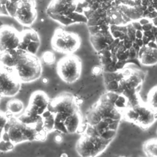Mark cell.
Listing matches in <instances>:
<instances>
[{
	"mask_svg": "<svg viewBox=\"0 0 157 157\" xmlns=\"http://www.w3.org/2000/svg\"><path fill=\"white\" fill-rule=\"evenodd\" d=\"M21 82L14 72L4 67L0 73V95L12 97L20 91Z\"/></svg>",
	"mask_w": 157,
	"mask_h": 157,
	"instance_id": "12",
	"label": "cell"
},
{
	"mask_svg": "<svg viewBox=\"0 0 157 157\" xmlns=\"http://www.w3.org/2000/svg\"><path fill=\"white\" fill-rule=\"evenodd\" d=\"M9 118L7 117L6 113L0 111V129L4 128L6 123H7Z\"/></svg>",
	"mask_w": 157,
	"mask_h": 157,
	"instance_id": "27",
	"label": "cell"
},
{
	"mask_svg": "<svg viewBox=\"0 0 157 157\" xmlns=\"http://www.w3.org/2000/svg\"><path fill=\"white\" fill-rule=\"evenodd\" d=\"M85 6L80 0H52L47 9V15L64 26L75 23H86Z\"/></svg>",
	"mask_w": 157,
	"mask_h": 157,
	"instance_id": "2",
	"label": "cell"
},
{
	"mask_svg": "<svg viewBox=\"0 0 157 157\" xmlns=\"http://www.w3.org/2000/svg\"><path fill=\"white\" fill-rule=\"evenodd\" d=\"M50 99L42 91H36L30 96L28 105L22 114L23 121L28 124L36 123L41 115L47 110Z\"/></svg>",
	"mask_w": 157,
	"mask_h": 157,
	"instance_id": "8",
	"label": "cell"
},
{
	"mask_svg": "<svg viewBox=\"0 0 157 157\" xmlns=\"http://www.w3.org/2000/svg\"><path fill=\"white\" fill-rule=\"evenodd\" d=\"M35 0H19L15 5L12 17L25 26L32 25L37 18Z\"/></svg>",
	"mask_w": 157,
	"mask_h": 157,
	"instance_id": "11",
	"label": "cell"
},
{
	"mask_svg": "<svg viewBox=\"0 0 157 157\" xmlns=\"http://www.w3.org/2000/svg\"><path fill=\"white\" fill-rule=\"evenodd\" d=\"M109 146L102 139L91 135L82 133L75 145V150L81 157H97Z\"/></svg>",
	"mask_w": 157,
	"mask_h": 157,
	"instance_id": "10",
	"label": "cell"
},
{
	"mask_svg": "<svg viewBox=\"0 0 157 157\" xmlns=\"http://www.w3.org/2000/svg\"><path fill=\"white\" fill-rule=\"evenodd\" d=\"M92 72L94 75H98L102 72V68L99 66H94L93 68Z\"/></svg>",
	"mask_w": 157,
	"mask_h": 157,
	"instance_id": "29",
	"label": "cell"
},
{
	"mask_svg": "<svg viewBox=\"0 0 157 157\" xmlns=\"http://www.w3.org/2000/svg\"><path fill=\"white\" fill-rule=\"evenodd\" d=\"M56 71L59 78L67 83L76 82L81 75L82 62L80 58L73 55H66L59 60Z\"/></svg>",
	"mask_w": 157,
	"mask_h": 157,
	"instance_id": "9",
	"label": "cell"
},
{
	"mask_svg": "<svg viewBox=\"0 0 157 157\" xmlns=\"http://www.w3.org/2000/svg\"><path fill=\"white\" fill-rule=\"evenodd\" d=\"M20 34L15 28L4 25L0 27V52L18 49Z\"/></svg>",
	"mask_w": 157,
	"mask_h": 157,
	"instance_id": "13",
	"label": "cell"
},
{
	"mask_svg": "<svg viewBox=\"0 0 157 157\" xmlns=\"http://www.w3.org/2000/svg\"><path fill=\"white\" fill-rule=\"evenodd\" d=\"M142 150L146 157H157V137L145 140L142 144Z\"/></svg>",
	"mask_w": 157,
	"mask_h": 157,
	"instance_id": "20",
	"label": "cell"
},
{
	"mask_svg": "<svg viewBox=\"0 0 157 157\" xmlns=\"http://www.w3.org/2000/svg\"><path fill=\"white\" fill-rule=\"evenodd\" d=\"M21 83H28L39 79L42 73V63L34 54L18 49L15 64L12 69Z\"/></svg>",
	"mask_w": 157,
	"mask_h": 157,
	"instance_id": "3",
	"label": "cell"
},
{
	"mask_svg": "<svg viewBox=\"0 0 157 157\" xmlns=\"http://www.w3.org/2000/svg\"><path fill=\"white\" fill-rule=\"evenodd\" d=\"M146 103L150 108L157 112V85L151 88L148 91Z\"/></svg>",
	"mask_w": 157,
	"mask_h": 157,
	"instance_id": "22",
	"label": "cell"
},
{
	"mask_svg": "<svg viewBox=\"0 0 157 157\" xmlns=\"http://www.w3.org/2000/svg\"><path fill=\"white\" fill-rule=\"evenodd\" d=\"M7 110L12 114H19L23 110V104L19 99H12L8 102Z\"/></svg>",
	"mask_w": 157,
	"mask_h": 157,
	"instance_id": "23",
	"label": "cell"
},
{
	"mask_svg": "<svg viewBox=\"0 0 157 157\" xmlns=\"http://www.w3.org/2000/svg\"><path fill=\"white\" fill-rule=\"evenodd\" d=\"M42 117L44 123V129L47 133L54 129L55 115L47 110L42 115Z\"/></svg>",
	"mask_w": 157,
	"mask_h": 157,
	"instance_id": "21",
	"label": "cell"
},
{
	"mask_svg": "<svg viewBox=\"0 0 157 157\" xmlns=\"http://www.w3.org/2000/svg\"><path fill=\"white\" fill-rule=\"evenodd\" d=\"M3 131H4L3 129H0V141L2 140V135L3 133Z\"/></svg>",
	"mask_w": 157,
	"mask_h": 157,
	"instance_id": "30",
	"label": "cell"
},
{
	"mask_svg": "<svg viewBox=\"0 0 157 157\" xmlns=\"http://www.w3.org/2000/svg\"><path fill=\"white\" fill-rule=\"evenodd\" d=\"M26 127L27 124L21 122L18 118L10 117L4 128V131L7 134L10 141L16 145L28 141Z\"/></svg>",
	"mask_w": 157,
	"mask_h": 157,
	"instance_id": "14",
	"label": "cell"
},
{
	"mask_svg": "<svg viewBox=\"0 0 157 157\" xmlns=\"http://www.w3.org/2000/svg\"><path fill=\"white\" fill-rule=\"evenodd\" d=\"M123 119L142 130H147L157 121V112L142 101L136 105L128 106L123 112Z\"/></svg>",
	"mask_w": 157,
	"mask_h": 157,
	"instance_id": "5",
	"label": "cell"
},
{
	"mask_svg": "<svg viewBox=\"0 0 157 157\" xmlns=\"http://www.w3.org/2000/svg\"><path fill=\"white\" fill-rule=\"evenodd\" d=\"M18 1L19 0H7L6 3V9L9 16L12 17L15 5Z\"/></svg>",
	"mask_w": 157,
	"mask_h": 157,
	"instance_id": "26",
	"label": "cell"
},
{
	"mask_svg": "<svg viewBox=\"0 0 157 157\" xmlns=\"http://www.w3.org/2000/svg\"><path fill=\"white\" fill-rule=\"evenodd\" d=\"M122 77L118 82L116 93L123 95L128 101V106L136 105L142 101L139 93L145 74L138 70L126 69L122 71Z\"/></svg>",
	"mask_w": 157,
	"mask_h": 157,
	"instance_id": "4",
	"label": "cell"
},
{
	"mask_svg": "<svg viewBox=\"0 0 157 157\" xmlns=\"http://www.w3.org/2000/svg\"><path fill=\"white\" fill-rule=\"evenodd\" d=\"M20 42L18 49L34 54L38 51L40 45V37L36 31L27 29L20 32Z\"/></svg>",
	"mask_w": 157,
	"mask_h": 157,
	"instance_id": "15",
	"label": "cell"
},
{
	"mask_svg": "<svg viewBox=\"0 0 157 157\" xmlns=\"http://www.w3.org/2000/svg\"><path fill=\"white\" fill-rule=\"evenodd\" d=\"M17 50L18 49L0 53V62L4 67L10 69L13 67Z\"/></svg>",
	"mask_w": 157,
	"mask_h": 157,
	"instance_id": "19",
	"label": "cell"
},
{
	"mask_svg": "<svg viewBox=\"0 0 157 157\" xmlns=\"http://www.w3.org/2000/svg\"><path fill=\"white\" fill-rule=\"evenodd\" d=\"M78 99L70 93H63L50 100L47 110L55 115V120L64 122L69 116L80 112Z\"/></svg>",
	"mask_w": 157,
	"mask_h": 157,
	"instance_id": "6",
	"label": "cell"
},
{
	"mask_svg": "<svg viewBox=\"0 0 157 157\" xmlns=\"http://www.w3.org/2000/svg\"><path fill=\"white\" fill-rule=\"evenodd\" d=\"M42 61L46 64H52L55 61V56L53 53L50 51H47L44 52L42 56Z\"/></svg>",
	"mask_w": 157,
	"mask_h": 157,
	"instance_id": "24",
	"label": "cell"
},
{
	"mask_svg": "<svg viewBox=\"0 0 157 157\" xmlns=\"http://www.w3.org/2000/svg\"><path fill=\"white\" fill-rule=\"evenodd\" d=\"M119 157H126V156H119Z\"/></svg>",
	"mask_w": 157,
	"mask_h": 157,
	"instance_id": "32",
	"label": "cell"
},
{
	"mask_svg": "<svg viewBox=\"0 0 157 157\" xmlns=\"http://www.w3.org/2000/svg\"><path fill=\"white\" fill-rule=\"evenodd\" d=\"M7 0H0V15L9 16L7 9L6 3Z\"/></svg>",
	"mask_w": 157,
	"mask_h": 157,
	"instance_id": "28",
	"label": "cell"
},
{
	"mask_svg": "<svg viewBox=\"0 0 157 157\" xmlns=\"http://www.w3.org/2000/svg\"><path fill=\"white\" fill-rule=\"evenodd\" d=\"M80 44V38L77 34L62 28L55 31L51 40V45L54 50L66 55L73 54L78 49Z\"/></svg>",
	"mask_w": 157,
	"mask_h": 157,
	"instance_id": "7",
	"label": "cell"
},
{
	"mask_svg": "<svg viewBox=\"0 0 157 157\" xmlns=\"http://www.w3.org/2000/svg\"><path fill=\"white\" fill-rule=\"evenodd\" d=\"M67 133L72 134L78 132L82 124V118L80 112L69 115L64 122Z\"/></svg>",
	"mask_w": 157,
	"mask_h": 157,
	"instance_id": "18",
	"label": "cell"
},
{
	"mask_svg": "<svg viewBox=\"0 0 157 157\" xmlns=\"http://www.w3.org/2000/svg\"><path fill=\"white\" fill-rule=\"evenodd\" d=\"M128 106V99L123 95L106 91L87 111L83 133L96 136L110 145L117 135Z\"/></svg>",
	"mask_w": 157,
	"mask_h": 157,
	"instance_id": "1",
	"label": "cell"
},
{
	"mask_svg": "<svg viewBox=\"0 0 157 157\" xmlns=\"http://www.w3.org/2000/svg\"><path fill=\"white\" fill-rule=\"evenodd\" d=\"M139 59L142 64L153 65L157 63V48L151 47L141 48L139 53Z\"/></svg>",
	"mask_w": 157,
	"mask_h": 157,
	"instance_id": "17",
	"label": "cell"
},
{
	"mask_svg": "<svg viewBox=\"0 0 157 157\" xmlns=\"http://www.w3.org/2000/svg\"><path fill=\"white\" fill-rule=\"evenodd\" d=\"M15 144L10 141H4L1 140L0 141V151L3 152H7L13 149Z\"/></svg>",
	"mask_w": 157,
	"mask_h": 157,
	"instance_id": "25",
	"label": "cell"
},
{
	"mask_svg": "<svg viewBox=\"0 0 157 157\" xmlns=\"http://www.w3.org/2000/svg\"><path fill=\"white\" fill-rule=\"evenodd\" d=\"M108 37L109 36L105 32V30L90 34V41L95 50L99 52L108 47L110 44Z\"/></svg>",
	"mask_w": 157,
	"mask_h": 157,
	"instance_id": "16",
	"label": "cell"
},
{
	"mask_svg": "<svg viewBox=\"0 0 157 157\" xmlns=\"http://www.w3.org/2000/svg\"><path fill=\"white\" fill-rule=\"evenodd\" d=\"M3 68H4V67L2 66V65L1 64V62H0V73H1V72L2 71Z\"/></svg>",
	"mask_w": 157,
	"mask_h": 157,
	"instance_id": "31",
	"label": "cell"
}]
</instances>
